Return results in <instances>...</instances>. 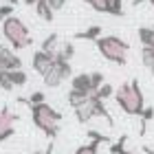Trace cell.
I'll list each match as a JSON object with an SVG mask.
<instances>
[{
    "instance_id": "1",
    "label": "cell",
    "mask_w": 154,
    "mask_h": 154,
    "mask_svg": "<svg viewBox=\"0 0 154 154\" xmlns=\"http://www.w3.org/2000/svg\"><path fill=\"white\" fill-rule=\"evenodd\" d=\"M115 101H117V106L121 108L125 115L141 117L143 110H145V97H143L141 86H139V79L121 84V86L115 90Z\"/></svg>"
},
{
    "instance_id": "2",
    "label": "cell",
    "mask_w": 154,
    "mask_h": 154,
    "mask_svg": "<svg viewBox=\"0 0 154 154\" xmlns=\"http://www.w3.org/2000/svg\"><path fill=\"white\" fill-rule=\"evenodd\" d=\"M31 108V119H33V125L40 128L46 137L55 139L60 132V121H62V115L57 110H53L48 103H38V106H29Z\"/></svg>"
},
{
    "instance_id": "3",
    "label": "cell",
    "mask_w": 154,
    "mask_h": 154,
    "mask_svg": "<svg viewBox=\"0 0 154 154\" xmlns=\"http://www.w3.org/2000/svg\"><path fill=\"white\" fill-rule=\"evenodd\" d=\"M2 35L11 44V48H16V51L29 48L33 44V38H31V33H29V26H26L18 16H11V18L2 20Z\"/></svg>"
},
{
    "instance_id": "4",
    "label": "cell",
    "mask_w": 154,
    "mask_h": 154,
    "mask_svg": "<svg viewBox=\"0 0 154 154\" xmlns=\"http://www.w3.org/2000/svg\"><path fill=\"white\" fill-rule=\"evenodd\" d=\"M95 44H97V51H99V55L103 60L112 62V64H119V66H123L128 62L130 44L125 40L117 38V35H101Z\"/></svg>"
},
{
    "instance_id": "5",
    "label": "cell",
    "mask_w": 154,
    "mask_h": 154,
    "mask_svg": "<svg viewBox=\"0 0 154 154\" xmlns=\"http://www.w3.org/2000/svg\"><path fill=\"white\" fill-rule=\"evenodd\" d=\"M75 115H77V119H79V123H88L90 119H95V117H106L108 123L112 125V117H110L108 108L103 106V101L97 95H90L86 103H82L79 108H75Z\"/></svg>"
},
{
    "instance_id": "6",
    "label": "cell",
    "mask_w": 154,
    "mask_h": 154,
    "mask_svg": "<svg viewBox=\"0 0 154 154\" xmlns=\"http://www.w3.org/2000/svg\"><path fill=\"white\" fill-rule=\"evenodd\" d=\"M73 73V66L71 62H62V60H55V66L44 75V84L48 88H57L64 79H68Z\"/></svg>"
},
{
    "instance_id": "7",
    "label": "cell",
    "mask_w": 154,
    "mask_h": 154,
    "mask_svg": "<svg viewBox=\"0 0 154 154\" xmlns=\"http://www.w3.org/2000/svg\"><path fill=\"white\" fill-rule=\"evenodd\" d=\"M31 64H33V71L44 77V75L55 66V55H53V53H46V51H42V48H40V51L33 53Z\"/></svg>"
},
{
    "instance_id": "8",
    "label": "cell",
    "mask_w": 154,
    "mask_h": 154,
    "mask_svg": "<svg viewBox=\"0 0 154 154\" xmlns=\"http://www.w3.org/2000/svg\"><path fill=\"white\" fill-rule=\"evenodd\" d=\"M16 121H18V115H13L9 108H0V141H7L13 130H16Z\"/></svg>"
},
{
    "instance_id": "9",
    "label": "cell",
    "mask_w": 154,
    "mask_h": 154,
    "mask_svg": "<svg viewBox=\"0 0 154 154\" xmlns=\"http://www.w3.org/2000/svg\"><path fill=\"white\" fill-rule=\"evenodd\" d=\"M20 68H22V60L11 48L0 44V71H20Z\"/></svg>"
},
{
    "instance_id": "10",
    "label": "cell",
    "mask_w": 154,
    "mask_h": 154,
    "mask_svg": "<svg viewBox=\"0 0 154 154\" xmlns=\"http://www.w3.org/2000/svg\"><path fill=\"white\" fill-rule=\"evenodd\" d=\"M71 88L73 90H82V93H90L93 95V82H90V73H79L71 77Z\"/></svg>"
},
{
    "instance_id": "11",
    "label": "cell",
    "mask_w": 154,
    "mask_h": 154,
    "mask_svg": "<svg viewBox=\"0 0 154 154\" xmlns=\"http://www.w3.org/2000/svg\"><path fill=\"white\" fill-rule=\"evenodd\" d=\"M35 13L44 22H53V16H55V11L51 9V5H48L46 0H38L35 2Z\"/></svg>"
},
{
    "instance_id": "12",
    "label": "cell",
    "mask_w": 154,
    "mask_h": 154,
    "mask_svg": "<svg viewBox=\"0 0 154 154\" xmlns=\"http://www.w3.org/2000/svg\"><path fill=\"white\" fill-rule=\"evenodd\" d=\"M101 38V26L99 24H93V26H88L86 31H79V33H75V40H99Z\"/></svg>"
},
{
    "instance_id": "13",
    "label": "cell",
    "mask_w": 154,
    "mask_h": 154,
    "mask_svg": "<svg viewBox=\"0 0 154 154\" xmlns=\"http://www.w3.org/2000/svg\"><path fill=\"white\" fill-rule=\"evenodd\" d=\"M88 97H90V93H82V90H73V88L68 90V103L73 108H79L82 103H86Z\"/></svg>"
},
{
    "instance_id": "14",
    "label": "cell",
    "mask_w": 154,
    "mask_h": 154,
    "mask_svg": "<svg viewBox=\"0 0 154 154\" xmlns=\"http://www.w3.org/2000/svg\"><path fill=\"white\" fill-rule=\"evenodd\" d=\"M57 42H60V38H57V33H51V35H46L44 38V42H42V51H46V53H57L60 51V46H57Z\"/></svg>"
},
{
    "instance_id": "15",
    "label": "cell",
    "mask_w": 154,
    "mask_h": 154,
    "mask_svg": "<svg viewBox=\"0 0 154 154\" xmlns=\"http://www.w3.org/2000/svg\"><path fill=\"white\" fill-rule=\"evenodd\" d=\"M75 57V46L71 44V42H66V44L60 46V51L55 53V60H62V62H71Z\"/></svg>"
},
{
    "instance_id": "16",
    "label": "cell",
    "mask_w": 154,
    "mask_h": 154,
    "mask_svg": "<svg viewBox=\"0 0 154 154\" xmlns=\"http://www.w3.org/2000/svg\"><path fill=\"white\" fill-rule=\"evenodd\" d=\"M141 60H143L145 68H148L152 73V77H154V46H143L141 48Z\"/></svg>"
},
{
    "instance_id": "17",
    "label": "cell",
    "mask_w": 154,
    "mask_h": 154,
    "mask_svg": "<svg viewBox=\"0 0 154 154\" xmlns=\"http://www.w3.org/2000/svg\"><path fill=\"white\" fill-rule=\"evenodd\" d=\"M139 42L143 46H154V29L152 26H141L139 29Z\"/></svg>"
},
{
    "instance_id": "18",
    "label": "cell",
    "mask_w": 154,
    "mask_h": 154,
    "mask_svg": "<svg viewBox=\"0 0 154 154\" xmlns=\"http://www.w3.org/2000/svg\"><path fill=\"white\" fill-rule=\"evenodd\" d=\"M86 2L99 13H110L112 11V0H86Z\"/></svg>"
},
{
    "instance_id": "19",
    "label": "cell",
    "mask_w": 154,
    "mask_h": 154,
    "mask_svg": "<svg viewBox=\"0 0 154 154\" xmlns=\"http://www.w3.org/2000/svg\"><path fill=\"white\" fill-rule=\"evenodd\" d=\"M11 79H13V86L22 88V86H26V82H29V75L20 68V71H11Z\"/></svg>"
},
{
    "instance_id": "20",
    "label": "cell",
    "mask_w": 154,
    "mask_h": 154,
    "mask_svg": "<svg viewBox=\"0 0 154 154\" xmlns=\"http://www.w3.org/2000/svg\"><path fill=\"white\" fill-rule=\"evenodd\" d=\"M0 88L2 90H13L16 86H13V79H11V71H0Z\"/></svg>"
},
{
    "instance_id": "21",
    "label": "cell",
    "mask_w": 154,
    "mask_h": 154,
    "mask_svg": "<svg viewBox=\"0 0 154 154\" xmlns=\"http://www.w3.org/2000/svg\"><path fill=\"white\" fill-rule=\"evenodd\" d=\"M99 145H101V143L90 141V143H86V145H82V148H77L75 154H99Z\"/></svg>"
},
{
    "instance_id": "22",
    "label": "cell",
    "mask_w": 154,
    "mask_h": 154,
    "mask_svg": "<svg viewBox=\"0 0 154 154\" xmlns=\"http://www.w3.org/2000/svg\"><path fill=\"white\" fill-rule=\"evenodd\" d=\"M115 90H117V88H112L110 84H103V86H99V88H97L93 95H97V97H99V99L103 101V99H108L110 95H115Z\"/></svg>"
},
{
    "instance_id": "23",
    "label": "cell",
    "mask_w": 154,
    "mask_h": 154,
    "mask_svg": "<svg viewBox=\"0 0 154 154\" xmlns=\"http://www.w3.org/2000/svg\"><path fill=\"white\" fill-rule=\"evenodd\" d=\"M90 82H93V90H97L99 86H103V84H106V79H103V75H101L99 71L90 73Z\"/></svg>"
},
{
    "instance_id": "24",
    "label": "cell",
    "mask_w": 154,
    "mask_h": 154,
    "mask_svg": "<svg viewBox=\"0 0 154 154\" xmlns=\"http://www.w3.org/2000/svg\"><path fill=\"white\" fill-rule=\"evenodd\" d=\"M152 117H154V108H152V106H145L143 115H141V119H143V128H141V134L145 132V123H148V121H152Z\"/></svg>"
},
{
    "instance_id": "25",
    "label": "cell",
    "mask_w": 154,
    "mask_h": 154,
    "mask_svg": "<svg viewBox=\"0 0 154 154\" xmlns=\"http://www.w3.org/2000/svg\"><path fill=\"white\" fill-rule=\"evenodd\" d=\"M110 16H123V0H112V11Z\"/></svg>"
},
{
    "instance_id": "26",
    "label": "cell",
    "mask_w": 154,
    "mask_h": 154,
    "mask_svg": "<svg viewBox=\"0 0 154 154\" xmlns=\"http://www.w3.org/2000/svg\"><path fill=\"white\" fill-rule=\"evenodd\" d=\"M88 137L93 139V141H97V143H108V141H110L108 137H103L101 132H95V130H90V132H88Z\"/></svg>"
},
{
    "instance_id": "27",
    "label": "cell",
    "mask_w": 154,
    "mask_h": 154,
    "mask_svg": "<svg viewBox=\"0 0 154 154\" xmlns=\"http://www.w3.org/2000/svg\"><path fill=\"white\" fill-rule=\"evenodd\" d=\"M11 13H13V5H2L0 7V20L11 18Z\"/></svg>"
},
{
    "instance_id": "28",
    "label": "cell",
    "mask_w": 154,
    "mask_h": 154,
    "mask_svg": "<svg viewBox=\"0 0 154 154\" xmlns=\"http://www.w3.org/2000/svg\"><path fill=\"white\" fill-rule=\"evenodd\" d=\"M46 2L51 5V9H53V11H60L62 7L66 5V0H46Z\"/></svg>"
},
{
    "instance_id": "29",
    "label": "cell",
    "mask_w": 154,
    "mask_h": 154,
    "mask_svg": "<svg viewBox=\"0 0 154 154\" xmlns=\"http://www.w3.org/2000/svg\"><path fill=\"white\" fill-rule=\"evenodd\" d=\"M33 154H53V145H48L46 152H33Z\"/></svg>"
},
{
    "instance_id": "30",
    "label": "cell",
    "mask_w": 154,
    "mask_h": 154,
    "mask_svg": "<svg viewBox=\"0 0 154 154\" xmlns=\"http://www.w3.org/2000/svg\"><path fill=\"white\" fill-rule=\"evenodd\" d=\"M38 0H24V5H29V7H35Z\"/></svg>"
},
{
    "instance_id": "31",
    "label": "cell",
    "mask_w": 154,
    "mask_h": 154,
    "mask_svg": "<svg viewBox=\"0 0 154 154\" xmlns=\"http://www.w3.org/2000/svg\"><path fill=\"white\" fill-rule=\"evenodd\" d=\"M141 2H145V0H132V5H134V7H137V5H141Z\"/></svg>"
},
{
    "instance_id": "32",
    "label": "cell",
    "mask_w": 154,
    "mask_h": 154,
    "mask_svg": "<svg viewBox=\"0 0 154 154\" xmlns=\"http://www.w3.org/2000/svg\"><path fill=\"white\" fill-rule=\"evenodd\" d=\"M121 154H134V152H128V150H123V152H121Z\"/></svg>"
},
{
    "instance_id": "33",
    "label": "cell",
    "mask_w": 154,
    "mask_h": 154,
    "mask_svg": "<svg viewBox=\"0 0 154 154\" xmlns=\"http://www.w3.org/2000/svg\"><path fill=\"white\" fill-rule=\"evenodd\" d=\"M150 5H152V7H154V0H150Z\"/></svg>"
},
{
    "instance_id": "34",
    "label": "cell",
    "mask_w": 154,
    "mask_h": 154,
    "mask_svg": "<svg viewBox=\"0 0 154 154\" xmlns=\"http://www.w3.org/2000/svg\"><path fill=\"white\" fill-rule=\"evenodd\" d=\"M152 29H154V24H152Z\"/></svg>"
}]
</instances>
